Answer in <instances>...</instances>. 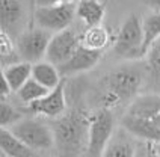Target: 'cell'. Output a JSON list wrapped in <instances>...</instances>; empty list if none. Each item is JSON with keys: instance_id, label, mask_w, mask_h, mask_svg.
Returning a JSON list of instances; mask_svg holds the SVG:
<instances>
[{"instance_id": "cell-7", "label": "cell", "mask_w": 160, "mask_h": 157, "mask_svg": "<svg viewBox=\"0 0 160 157\" xmlns=\"http://www.w3.org/2000/svg\"><path fill=\"white\" fill-rule=\"evenodd\" d=\"M76 6L74 3H59L50 6H36L33 12L36 27H41L48 33H59L65 29H70L74 20Z\"/></svg>"}, {"instance_id": "cell-27", "label": "cell", "mask_w": 160, "mask_h": 157, "mask_svg": "<svg viewBox=\"0 0 160 157\" xmlns=\"http://www.w3.org/2000/svg\"><path fill=\"white\" fill-rule=\"evenodd\" d=\"M142 2L148 8H151L154 12H160V0H142Z\"/></svg>"}, {"instance_id": "cell-14", "label": "cell", "mask_w": 160, "mask_h": 157, "mask_svg": "<svg viewBox=\"0 0 160 157\" xmlns=\"http://www.w3.org/2000/svg\"><path fill=\"white\" fill-rule=\"evenodd\" d=\"M145 71L147 78L145 83L150 86V94H159L160 95V39L150 47L148 53L145 54Z\"/></svg>"}, {"instance_id": "cell-1", "label": "cell", "mask_w": 160, "mask_h": 157, "mask_svg": "<svg viewBox=\"0 0 160 157\" xmlns=\"http://www.w3.org/2000/svg\"><path fill=\"white\" fill-rule=\"evenodd\" d=\"M145 63H128L110 71L103 80V103L109 109L121 101H133L145 85Z\"/></svg>"}, {"instance_id": "cell-11", "label": "cell", "mask_w": 160, "mask_h": 157, "mask_svg": "<svg viewBox=\"0 0 160 157\" xmlns=\"http://www.w3.org/2000/svg\"><path fill=\"white\" fill-rule=\"evenodd\" d=\"M26 20L24 0H0V30L11 36L17 33L18 27Z\"/></svg>"}, {"instance_id": "cell-13", "label": "cell", "mask_w": 160, "mask_h": 157, "mask_svg": "<svg viewBox=\"0 0 160 157\" xmlns=\"http://www.w3.org/2000/svg\"><path fill=\"white\" fill-rule=\"evenodd\" d=\"M160 114V95L159 94H145L138 95L128 106L127 115L142 119H152Z\"/></svg>"}, {"instance_id": "cell-30", "label": "cell", "mask_w": 160, "mask_h": 157, "mask_svg": "<svg viewBox=\"0 0 160 157\" xmlns=\"http://www.w3.org/2000/svg\"><path fill=\"white\" fill-rule=\"evenodd\" d=\"M0 157H9L8 154H5V153H0Z\"/></svg>"}, {"instance_id": "cell-25", "label": "cell", "mask_w": 160, "mask_h": 157, "mask_svg": "<svg viewBox=\"0 0 160 157\" xmlns=\"http://www.w3.org/2000/svg\"><path fill=\"white\" fill-rule=\"evenodd\" d=\"M12 94V89L9 86L8 80L3 77H0V95H2V100H8V97Z\"/></svg>"}, {"instance_id": "cell-17", "label": "cell", "mask_w": 160, "mask_h": 157, "mask_svg": "<svg viewBox=\"0 0 160 157\" xmlns=\"http://www.w3.org/2000/svg\"><path fill=\"white\" fill-rule=\"evenodd\" d=\"M0 147H2V153L8 154L9 157H38L35 149L27 147L23 140L18 139L8 129H2Z\"/></svg>"}, {"instance_id": "cell-16", "label": "cell", "mask_w": 160, "mask_h": 157, "mask_svg": "<svg viewBox=\"0 0 160 157\" xmlns=\"http://www.w3.org/2000/svg\"><path fill=\"white\" fill-rule=\"evenodd\" d=\"M32 78L36 80L39 85L47 88L48 91L59 86V83L63 80L59 68L48 61H41L32 65Z\"/></svg>"}, {"instance_id": "cell-6", "label": "cell", "mask_w": 160, "mask_h": 157, "mask_svg": "<svg viewBox=\"0 0 160 157\" xmlns=\"http://www.w3.org/2000/svg\"><path fill=\"white\" fill-rule=\"evenodd\" d=\"M52 36H53L52 33H48L41 27H30L18 33L15 45L20 59L32 65L44 61Z\"/></svg>"}, {"instance_id": "cell-15", "label": "cell", "mask_w": 160, "mask_h": 157, "mask_svg": "<svg viewBox=\"0 0 160 157\" xmlns=\"http://www.w3.org/2000/svg\"><path fill=\"white\" fill-rule=\"evenodd\" d=\"M76 14L88 27L100 26L106 14V5L101 0H80L76 5Z\"/></svg>"}, {"instance_id": "cell-24", "label": "cell", "mask_w": 160, "mask_h": 157, "mask_svg": "<svg viewBox=\"0 0 160 157\" xmlns=\"http://www.w3.org/2000/svg\"><path fill=\"white\" fill-rule=\"evenodd\" d=\"M23 118H24V115L18 109H15L11 103H8V100H2V104H0V125H2V129L9 130L12 125H15Z\"/></svg>"}, {"instance_id": "cell-21", "label": "cell", "mask_w": 160, "mask_h": 157, "mask_svg": "<svg viewBox=\"0 0 160 157\" xmlns=\"http://www.w3.org/2000/svg\"><path fill=\"white\" fill-rule=\"evenodd\" d=\"M143 24V53L147 54L150 47L160 39V12H152L151 15L145 17L142 20Z\"/></svg>"}, {"instance_id": "cell-10", "label": "cell", "mask_w": 160, "mask_h": 157, "mask_svg": "<svg viewBox=\"0 0 160 157\" xmlns=\"http://www.w3.org/2000/svg\"><path fill=\"white\" fill-rule=\"evenodd\" d=\"M101 56H103L101 52L89 50V48L83 47V45L80 44V47L71 56V59L68 62H65L61 67H58V68L61 71V76H62V77L68 78V77H71V76L82 74V73H86V71L92 70L98 62H100Z\"/></svg>"}, {"instance_id": "cell-20", "label": "cell", "mask_w": 160, "mask_h": 157, "mask_svg": "<svg viewBox=\"0 0 160 157\" xmlns=\"http://www.w3.org/2000/svg\"><path fill=\"white\" fill-rule=\"evenodd\" d=\"M127 134L124 129L116 131L101 157H134V145Z\"/></svg>"}, {"instance_id": "cell-12", "label": "cell", "mask_w": 160, "mask_h": 157, "mask_svg": "<svg viewBox=\"0 0 160 157\" xmlns=\"http://www.w3.org/2000/svg\"><path fill=\"white\" fill-rule=\"evenodd\" d=\"M121 127L132 136L150 142H160V129L154 124L152 119L134 118L125 114L121 119Z\"/></svg>"}, {"instance_id": "cell-28", "label": "cell", "mask_w": 160, "mask_h": 157, "mask_svg": "<svg viewBox=\"0 0 160 157\" xmlns=\"http://www.w3.org/2000/svg\"><path fill=\"white\" fill-rule=\"evenodd\" d=\"M152 121H154V124H156V125L160 129V114L157 115V116H154V118H152Z\"/></svg>"}, {"instance_id": "cell-2", "label": "cell", "mask_w": 160, "mask_h": 157, "mask_svg": "<svg viewBox=\"0 0 160 157\" xmlns=\"http://www.w3.org/2000/svg\"><path fill=\"white\" fill-rule=\"evenodd\" d=\"M56 147L61 157H79L88 147L89 116L82 110H70L56 118L52 124Z\"/></svg>"}, {"instance_id": "cell-4", "label": "cell", "mask_w": 160, "mask_h": 157, "mask_svg": "<svg viewBox=\"0 0 160 157\" xmlns=\"http://www.w3.org/2000/svg\"><path fill=\"white\" fill-rule=\"evenodd\" d=\"M9 130L35 151L50 149L56 145L52 125L39 118H23Z\"/></svg>"}, {"instance_id": "cell-26", "label": "cell", "mask_w": 160, "mask_h": 157, "mask_svg": "<svg viewBox=\"0 0 160 157\" xmlns=\"http://www.w3.org/2000/svg\"><path fill=\"white\" fill-rule=\"evenodd\" d=\"M59 3H72V0H36V6H50V5H59Z\"/></svg>"}, {"instance_id": "cell-29", "label": "cell", "mask_w": 160, "mask_h": 157, "mask_svg": "<svg viewBox=\"0 0 160 157\" xmlns=\"http://www.w3.org/2000/svg\"><path fill=\"white\" fill-rule=\"evenodd\" d=\"M150 157H160V154H157V153H154V151H151V154H150Z\"/></svg>"}, {"instance_id": "cell-19", "label": "cell", "mask_w": 160, "mask_h": 157, "mask_svg": "<svg viewBox=\"0 0 160 157\" xmlns=\"http://www.w3.org/2000/svg\"><path fill=\"white\" fill-rule=\"evenodd\" d=\"M2 76L8 80L12 92H17L27 80L32 78V63L20 61L17 63L8 65V67L2 68Z\"/></svg>"}, {"instance_id": "cell-22", "label": "cell", "mask_w": 160, "mask_h": 157, "mask_svg": "<svg viewBox=\"0 0 160 157\" xmlns=\"http://www.w3.org/2000/svg\"><path fill=\"white\" fill-rule=\"evenodd\" d=\"M0 59H2V68L21 61L12 36L5 30H0Z\"/></svg>"}, {"instance_id": "cell-9", "label": "cell", "mask_w": 160, "mask_h": 157, "mask_svg": "<svg viewBox=\"0 0 160 157\" xmlns=\"http://www.w3.org/2000/svg\"><path fill=\"white\" fill-rule=\"evenodd\" d=\"M65 83H67V78L63 77V80L59 83V86H56L54 89H52L44 98L36 100L33 103L27 104L30 114L42 115V116L52 118V119H56V118L62 116V115L67 112Z\"/></svg>"}, {"instance_id": "cell-8", "label": "cell", "mask_w": 160, "mask_h": 157, "mask_svg": "<svg viewBox=\"0 0 160 157\" xmlns=\"http://www.w3.org/2000/svg\"><path fill=\"white\" fill-rule=\"evenodd\" d=\"M80 47V35H77L72 29H65L59 33H54L50 39L45 61L61 67L71 59V56Z\"/></svg>"}, {"instance_id": "cell-18", "label": "cell", "mask_w": 160, "mask_h": 157, "mask_svg": "<svg viewBox=\"0 0 160 157\" xmlns=\"http://www.w3.org/2000/svg\"><path fill=\"white\" fill-rule=\"evenodd\" d=\"M80 44L94 52H104L110 44V33L103 24L94 27H86L80 35Z\"/></svg>"}, {"instance_id": "cell-23", "label": "cell", "mask_w": 160, "mask_h": 157, "mask_svg": "<svg viewBox=\"0 0 160 157\" xmlns=\"http://www.w3.org/2000/svg\"><path fill=\"white\" fill-rule=\"evenodd\" d=\"M48 92H50V91H48L47 88H44L42 85H39L33 78H30V80H27L26 83L18 89L15 94H17L18 100H20L21 103L30 104V103H33L36 100L44 98Z\"/></svg>"}, {"instance_id": "cell-31", "label": "cell", "mask_w": 160, "mask_h": 157, "mask_svg": "<svg viewBox=\"0 0 160 157\" xmlns=\"http://www.w3.org/2000/svg\"><path fill=\"white\" fill-rule=\"evenodd\" d=\"M27 2H30V3H35L36 0H27Z\"/></svg>"}, {"instance_id": "cell-5", "label": "cell", "mask_w": 160, "mask_h": 157, "mask_svg": "<svg viewBox=\"0 0 160 157\" xmlns=\"http://www.w3.org/2000/svg\"><path fill=\"white\" fill-rule=\"evenodd\" d=\"M115 134V118L109 109H101L89 115L88 154L91 157H101L106 147Z\"/></svg>"}, {"instance_id": "cell-3", "label": "cell", "mask_w": 160, "mask_h": 157, "mask_svg": "<svg viewBox=\"0 0 160 157\" xmlns=\"http://www.w3.org/2000/svg\"><path fill=\"white\" fill-rule=\"evenodd\" d=\"M143 24L139 15H128L121 24V29L115 36L113 52L116 56L125 61H141L143 53Z\"/></svg>"}]
</instances>
